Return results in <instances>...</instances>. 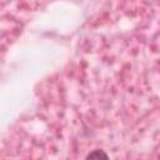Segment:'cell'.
I'll use <instances>...</instances> for the list:
<instances>
[{
	"mask_svg": "<svg viewBox=\"0 0 160 160\" xmlns=\"http://www.w3.org/2000/svg\"><path fill=\"white\" fill-rule=\"evenodd\" d=\"M85 160H109V156L104 150L96 149V150L89 152L88 156L85 158Z\"/></svg>",
	"mask_w": 160,
	"mask_h": 160,
	"instance_id": "1",
	"label": "cell"
}]
</instances>
